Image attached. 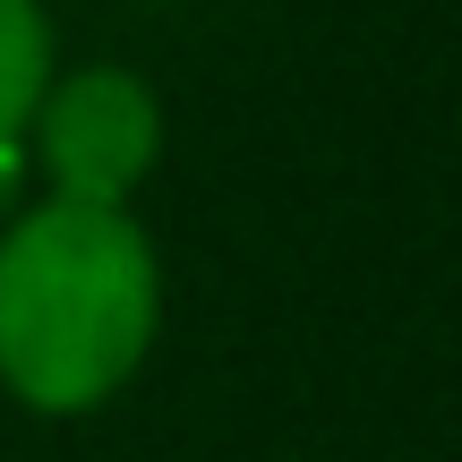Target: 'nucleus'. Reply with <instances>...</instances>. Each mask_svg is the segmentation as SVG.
<instances>
[{
	"instance_id": "f03ea898",
	"label": "nucleus",
	"mask_w": 462,
	"mask_h": 462,
	"mask_svg": "<svg viewBox=\"0 0 462 462\" xmlns=\"http://www.w3.org/2000/svg\"><path fill=\"white\" fill-rule=\"evenodd\" d=\"M34 163L69 206H129V189L163 154V103L137 69H78L34 103Z\"/></svg>"
},
{
	"instance_id": "7ed1b4c3",
	"label": "nucleus",
	"mask_w": 462,
	"mask_h": 462,
	"mask_svg": "<svg viewBox=\"0 0 462 462\" xmlns=\"http://www.w3.org/2000/svg\"><path fill=\"white\" fill-rule=\"evenodd\" d=\"M43 86H51V17L34 0H0V146H26Z\"/></svg>"
},
{
	"instance_id": "f257e3e1",
	"label": "nucleus",
	"mask_w": 462,
	"mask_h": 462,
	"mask_svg": "<svg viewBox=\"0 0 462 462\" xmlns=\"http://www.w3.org/2000/svg\"><path fill=\"white\" fill-rule=\"evenodd\" d=\"M163 265L129 206L43 198L0 231V385L34 420L103 411L146 368Z\"/></svg>"
}]
</instances>
